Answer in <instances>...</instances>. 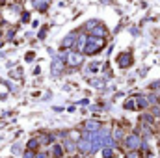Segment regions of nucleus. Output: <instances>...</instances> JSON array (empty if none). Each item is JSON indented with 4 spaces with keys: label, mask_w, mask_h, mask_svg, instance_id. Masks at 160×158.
Listing matches in <instances>:
<instances>
[{
    "label": "nucleus",
    "mask_w": 160,
    "mask_h": 158,
    "mask_svg": "<svg viewBox=\"0 0 160 158\" xmlns=\"http://www.w3.org/2000/svg\"><path fill=\"white\" fill-rule=\"evenodd\" d=\"M0 2H2V4H4V2H6V0H0Z\"/></svg>",
    "instance_id": "f257e3e1"
}]
</instances>
